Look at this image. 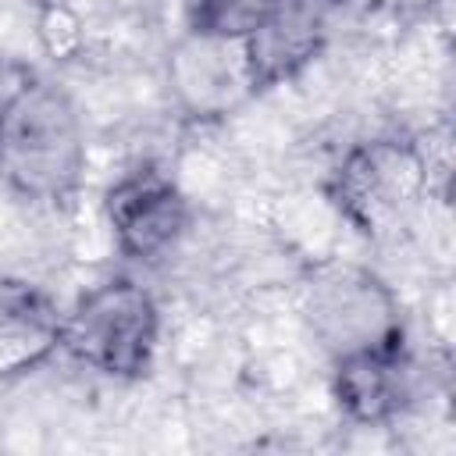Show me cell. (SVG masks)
<instances>
[{"label":"cell","instance_id":"1","mask_svg":"<svg viewBox=\"0 0 456 456\" xmlns=\"http://www.w3.org/2000/svg\"><path fill=\"white\" fill-rule=\"evenodd\" d=\"M86 171V132L71 96L36 82L0 128V178L32 203H68Z\"/></svg>","mask_w":456,"mask_h":456},{"label":"cell","instance_id":"2","mask_svg":"<svg viewBox=\"0 0 456 456\" xmlns=\"http://www.w3.org/2000/svg\"><path fill=\"white\" fill-rule=\"evenodd\" d=\"M431 171L417 142L378 135L356 142L328 178V200L367 239H388L417 214Z\"/></svg>","mask_w":456,"mask_h":456},{"label":"cell","instance_id":"3","mask_svg":"<svg viewBox=\"0 0 456 456\" xmlns=\"http://www.w3.org/2000/svg\"><path fill=\"white\" fill-rule=\"evenodd\" d=\"M160 335L153 296L132 278H110L75 299L61 317V346L86 367L135 381L150 370Z\"/></svg>","mask_w":456,"mask_h":456},{"label":"cell","instance_id":"4","mask_svg":"<svg viewBox=\"0 0 456 456\" xmlns=\"http://www.w3.org/2000/svg\"><path fill=\"white\" fill-rule=\"evenodd\" d=\"M303 317L338 360L346 353L406 342L395 292L360 264H324L303 281Z\"/></svg>","mask_w":456,"mask_h":456},{"label":"cell","instance_id":"5","mask_svg":"<svg viewBox=\"0 0 456 456\" xmlns=\"http://www.w3.org/2000/svg\"><path fill=\"white\" fill-rule=\"evenodd\" d=\"M103 210L114 232V246L128 260H157L164 256L185 232L189 224V200L178 189V182L153 167L142 164L128 175H121L107 196Z\"/></svg>","mask_w":456,"mask_h":456},{"label":"cell","instance_id":"6","mask_svg":"<svg viewBox=\"0 0 456 456\" xmlns=\"http://www.w3.org/2000/svg\"><path fill=\"white\" fill-rule=\"evenodd\" d=\"M328 0H281V7L249 39L239 43L249 93L296 78L321 53L328 36Z\"/></svg>","mask_w":456,"mask_h":456},{"label":"cell","instance_id":"7","mask_svg":"<svg viewBox=\"0 0 456 456\" xmlns=\"http://www.w3.org/2000/svg\"><path fill=\"white\" fill-rule=\"evenodd\" d=\"M338 410L356 424H388L413 399V360L406 342L346 353L335 360Z\"/></svg>","mask_w":456,"mask_h":456},{"label":"cell","instance_id":"8","mask_svg":"<svg viewBox=\"0 0 456 456\" xmlns=\"http://www.w3.org/2000/svg\"><path fill=\"white\" fill-rule=\"evenodd\" d=\"M61 346L57 306L25 281H0V378L32 370Z\"/></svg>","mask_w":456,"mask_h":456},{"label":"cell","instance_id":"9","mask_svg":"<svg viewBox=\"0 0 456 456\" xmlns=\"http://www.w3.org/2000/svg\"><path fill=\"white\" fill-rule=\"evenodd\" d=\"M278 7H281V0H192L189 21H192V36L242 43Z\"/></svg>","mask_w":456,"mask_h":456},{"label":"cell","instance_id":"10","mask_svg":"<svg viewBox=\"0 0 456 456\" xmlns=\"http://www.w3.org/2000/svg\"><path fill=\"white\" fill-rule=\"evenodd\" d=\"M36 71L28 61L21 57H11V53H0V128L4 121L11 118V110L21 103V96L36 86Z\"/></svg>","mask_w":456,"mask_h":456},{"label":"cell","instance_id":"11","mask_svg":"<svg viewBox=\"0 0 456 456\" xmlns=\"http://www.w3.org/2000/svg\"><path fill=\"white\" fill-rule=\"evenodd\" d=\"M374 4L385 11H395V14H410V11H424L431 0H374Z\"/></svg>","mask_w":456,"mask_h":456},{"label":"cell","instance_id":"12","mask_svg":"<svg viewBox=\"0 0 456 456\" xmlns=\"http://www.w3.org/2000/svg\"><path fill=\"white\" fill-rule=\"evenodd\" d=\"M328 4H331V7H342V4H349V0H328Z\"/></svg>","mask_w":456,"mask_h":456}]
</instances>
